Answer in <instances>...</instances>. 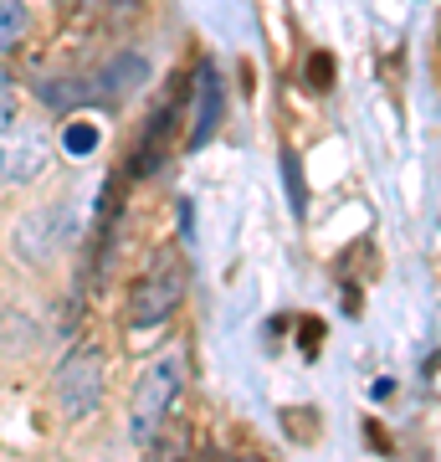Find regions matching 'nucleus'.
<instances>
[{"mask_svg": "<svg viewBox=\"0 0 441 462\" xmlns=\"http://www.w3.org/2000/svg\"><path fill=\"white\" fill-rule=\"evenodd\" d=\"M180 385H185V365L175 360V355L154 360L144 375H139V385H133V401H129V437H133L139 447H149L154 437H160L170 406L180 401Z\"/></svg>", "mask_w": 441, "mask_h": 462, "instance_id": "obj_1", "label": "nucleus"}, {"mask_svg": "<svg viewBox=\"0 0 441 462\" xmlns=\"http://www.w3.org/2000/svg\"><path fill=\"white\" fill-rule=\"evenodd\" d=\"M103 385H108V370H103V355L98 349H72L57 375H51V401L67 421H82V416L98 411L103 401Z\"/></svg>", "mask_w": 441, "mask_h": 462, "instance_id": "obj_2", "label": "nucleus"}, {"mask_svg": "<svg viewBox=\"0 0 441 462\" xmlns=\"http://www.w3.org/2000/svg\"><path fill=\"white\" fill-rule=\"evenodd\" d=\"M51 160L47 134L32 124H5L0 129V185H26L36 180Z\"/></svg>", "mask_w": 441, "mask_h": 462, "instance_id": "obj_3", "label": "nucleus"}, {"mask_svg": "<svg viewBox=\"0 0 441 462\" xmlns=\"http://www.w3.org/2000/svg\"><path fill=\"white\" fill-rule=\"evenodd\" d=\"M67 236H72V211H67V206H47V211L26 216L16 226V257L41 267L67 247Z\"/></svg>", "mask_w": 441, "mask_h": 462, "instance_id": "obj_4", "label": "nucleus"}, {"mask_svg": "<svg viewBox=\"0 0 441 462\" xmlns=\"http://www.w3.org/2000/svg\"><path fill=\"white\" fill-rule=\"evenodd\" d=\"M129 319L144 329V324H164V319L175 314V303H180V273L175 267H160V273H149V278L133 282L129 293Z\"/></svg>", "mask_w": 441, "mask_h": 462, "instance_id": "obj_5", "label": "nucleus"}, {"mask_svg": "<svg viewBox=\"0 0 441 462\" xmlns=\"http://www.w3.org/2000/svg\"><path fill=\"white\" fill-rule=\"evenodd\" d=\"M221 108H226V93H221V78H216L211 62H200L196 72V124H190V149H200L221 124Z\"/></svg>", "mask_w": 441, "mask_h": 462, "instance_id": "obj_6", "label": "nucleus"}, {"mask_svg": "<svg viewBox=\"0 0 441 462\" xmlns=\"http://www.w3.org/2000/svg\"><path fill=\"white\" fill-rule=\"evenodd\" d=\"M32 32V16H26V0H0V51H16Z\"/></svg>", "mask_w": 441, "mask_h": 462, "instance_id": "obj_7", "label": "nucleus"}, {"mask_svg": "<svg viewBox=\"0 0 441 462\" xmlns=\"http://www.w3.org/2000/svg\"><path fill=\"white\" fill-rule=\"evenodd\" d=\"M62 149L67 154H93V149H98V124H67Z\"/></svg>", "mask_w": 441, "mask_h": 462, "instance_id": "obj_8", "label": "nucleus"}, {"mask_svg": "<svg viewBox=\"0 0 441 462\" xmlns=\"http://www.w3.org/2000/svg\"><path fill=\"white\" fill-rule=\"evenodd\" d=\"M282 175H288V200H293V211L303 216V165H298V154H282Z\"/></svg>", "mask_w": 441, "mask_h": 462, "instance_id": "obj_9", "label": "nucleus"}, {"mask_svg": "<svg viewBox=\"0 0 441 462\" xmlns=\"http://www.w3.org/2000/svg\"><path fill=\"white\" fill-rule=\"evenodd\" d=\"M16 114H21V93H16V83L0 72V129H5V124H16Z\"/></svg>", "mask_w": 441, "mask_h": 462, "instance_id": "obj_10", "label": "nucleus"}, {"mask_svg": "<svg viewBox=\"0 0 441 462\" xmlns=\"http://www.w3.org/2000/svg\"><path fill=\"white\" fill-rule=\"evenodd\" d=\"M144 5H149V0H114V16L129 26V21H139V11H144Z\"/></svg>", "mask_w": 441, "mask_h": 462, "instance_id": "obj_11", "label": "nucleus"}, {"mask_svg": "<svg viewBox=\"0 0 441 462\" xmlns=\"http://www.w3.org/2000/svg\"><path fill=\"white\" fill-rule=\"evenodd\" d=\"M57 5H62V11H72V5H78V0H57Z\"/></svg>", "mask_w": 441, "mask_h": 462, "instance_id": "obj_12", "label": "nucleus"}, {"mask_svg": "<svg viewBox=\"0 0 441 462\" xmlns=\"http://www.w3.org/2000/svg\"><path fill=\"white\" fill-rule=\"evenodd\" d=\"M242 462H262V457H242Z\"/></svg>", "mask_w": 441, "mask_h": 462, "instance_id": "obj_13", "label": "nucleus"}]
</instances>
